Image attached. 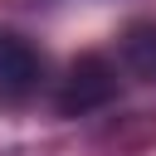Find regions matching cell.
I'll list each match as a JSON object with an SVG mask.
<instances>
[{
  "instance_id": "obj_1",
  "label": "cell",
  "mask_w": 156,
  "mask_h": 156,
  "mask_svg": "<svg viewBox=\"0 0 156 156\" xmlns=\"http://www.w3.org/2000/svg\"><path fill=\"white\" fill-rule=\"evenodd\" d=\"M117 93V68L102 54H78L58 83V112L63 117H88L98 107H107Z\"/></svg>"
},
{
  "instance_id": "obj_2",
  "label": "cell",
  "mask_w": 156,
  "mask_h": 156,
  "mask_svg": "<svg viewBox=\"0 0 156 156\" xmlns=\"http://www.w3.org/2000/svg\"><path fill=\"white\" fill-rule=\"evenodd\" d=\"M39 78H44V58L34 54V44L10 34V29H0V102L34 98Z\"/></svg>"
},
{
  "instance_id": "obj_3",
  "label": "cell",
  "mask_w": 156,
  "mask_h": 156,
  "mask_svg": "<svg viewBox=\"0 0 156 156\" xmlns=\"http://www.w3.org/2000/svg\"><path fill=\"white\" fill-rule=\"evenodd\" d=\"M117 49H122V63L136 73V78H156V20H132L127 29H122V39H117Z\"/></svg>"
}]
</instances>
